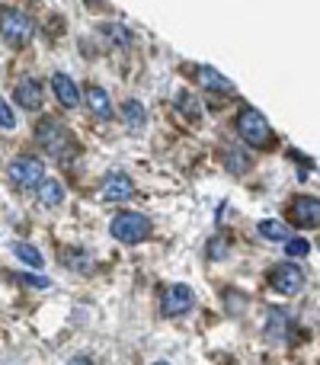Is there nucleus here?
Segmentation results:
<instances>
[{
    "mask_svg": "<svg viewBox=\"0 0 320 365\" xmlns=\"http://www.w3.org/2000/svg\"><path fill=\"white\" fill-rule=\"evenodd\" d=\"M0 125H4V128H16V115L10 113V106H6V103H0Z\"/></svg>",
    "mask_w": 320,
    "mask_h": 365,
    "instance_id": "4be33fe9",
    "label": "nucleus"
},
{
    "mask_svg": "<svg viewBox=\"0 0 320 365\" xmlns=\"http://www.w3.org/2000/svg\"><path fill=\"white\" fill-rule=\"evenodd\" d=\"M87 106L96 119H103V122L113 119V100H109V93L103 87H87Z\"/></svg>",
    "mask_w": 320,
    "mask_h": 365,
    "instance_id": "f8f14e48",
    "label": "nucleus"
},
{
    "mask_svg": "<svg viewBox=\"0 0 320 365\" xmlns=\"http://www.w3.org/2000/svg\"><path fill=\"white\" fill-rule=\"evenodd\" d=\"M38 202H42L45 208H55L64 202V186L58 180H42L38 182Z\"/></svg>",
    "mask_w": 320,
    "mask_h": 365,
    "instance_id": "2eb2a0df",
    "label": "nucleus"
},
{
    "mask_svg": "<svg viewBox=\"0 0 320 365\" xmlns=\"http://www.w3.org/2000/svg\"><path fill=\"white\" fill-rule=\"evenodd\" d=\"M36 141L42 145L45 154H51V158L61 160V164H71V158H74V151H77L74 135H71L58 119H42L38 122L36 125Z\"/></svg>",
    "mask_w": 320,
    "mask_h": 365,
    "instance_id": "f257e3e1",
    "label": "nucleus"
},
{
    "mask_svg": "<svg viewBox=\"0 0 320 365\" xmlns=\"http://www.w3.org/2000/svg\"><path fill=\"white\" fill-rule=\"evenodd\" d=\"M224 160H227V170H231V173H247V170H250V158H247V154H240V151H234V148L224 154Z\"/></svg>",
    "mask_w": 320,
    "mask_h": 365,
    "instance_id": "6ab92c4d",
    "label": "nucleus"
},
{
    "mask_svg": "<svg viewBox=\"0 0 320 365\" xmlns=\"http://www.w3.org/2000/svg\"><path fill=\"white\" fill-rule=\"evenodd\" d=\"M237 135L247 141L250 148H259V151H266V148H272V141H276V135H272V125L266 122L263 113H257L253 106H244L237 115Z\"/></svg>",
    "mask_w": 320,
    "mask_h": 365,
    "instance_id": "7ed1b4c3",
    "label": "nucleus"
},
{
    "mask_svg": "<svg viewBox=\"0 0 320 365\" xmlns=\"http://www.w3.org/2000/svg\"><path fill=\"white\" fill-rule=\"evenodd\" d=\"M192 304H195V295L189 285H170L160 298V314L180 317V314H186V311H192Z\"/></svg>",
    "mask_w": 320,
    "mask_h": 365,
    "instance_id": "0eeeda50",
    "label": "nucleus"
},
{
    "mask_svg": "<svg viewBox=\"0 0 320 365\" xmlns=\"http://www.w3.org/2000/svg\"><path fill=\"white\" fill-rule=\"evenodd\" d=\"M132 192H135V186L125 173H109L103 180V202H125Z\"/></svg>",
    "mask_w": 320,
    "mask_h": 365,
    "instance_id": "9d476101",
    "label": "nucleus"
},
{
    "mask_svg": "<svg viewBox=\"0 0 320 365\" xmlns=\"http://www.w3.org/2000/svg\"><path fill=\"white\" fill-rule=\"evenodd\" d=\"M13 253H16V257L23 259L26 266H32V269H42V253H38L32 244H23V240H19V244H13Z\"/></svg>",
    "mask_w": 320,
    "mask_h": 365,
    "instance_id": "f3484780",
    "label": "nucleus"
},
{
    "mask_svg": "<svg viewBox=\"0 0 320 365\" xmlns=\"http://www.w3.org/2000/svg\"><path fill=\"white\" fill-rule=\"evenodd\" d=\"M269 285H272V292H279V295H298V292L304 289V272H301V266H295V263H279V266H272Z\"/></svg>",
    "mask_w": 320,
    "mask_h": 365,
    "instance_id": "423d86ee",
    "label": "nucleus"
},
{
    "mask_svg": "<svg viewBox=\"0 0 320 365\" xmlns=\"http://www.w3.org/2000/svg\"><path fill=\"white\" fill-rule=\"evenodd\" d=\"M51 90H55L58 103L68 109H74L77 103H81V87H77L68 74H51Z\"/></svg>",
    "mask_w": 320,
    "mask_h": 365,
    "instance_id": "9b49d317",
    "label": "nucleus"
},
{
    "mask_svg": "<svg viewBox=\"0 0 320 365\" xmlns=\"http://www.w3.org/2000/svg\"><path fill=\"white\" fill-rule=\"evenodd\" d=\"M285 253H289V257H308L311 244L308 240H301V237H289L285 240Z\"/></svg>",
    "mask_w": 320,
    "mask_h": 365,
    "instance_id": "412c9836",
    "label": "nucleus"
},
{
    "mask_svg": "<svg viewBox=\"0 0 320 365\" xmlns=\"http://www.w3.org/2000/svg\"><path fill=\"white\" fill-rule=\"evenodd\" d=\"M176 109H182L189 119H199V103H195V96H189V93L176 96Z\"/></svg>",
    "mask_w": 320,
    "mask_h": 365,
    "instance_id": "aec40b11",
    "label": "nucleus"
},
{
    "mask_svg": "<svg viewBox=\"0 0 320 365\" xmlns=\"http://www.w3.org/2000/svg\"><path fill=\"white\" fill-rule=\"evenodd\" d=\"M45 180V164L36 154H19L10 164V182L16 189H38V182Z\"/></svg>",
    "mask_w": 320,
    "mask_h": 365,
    "instance_id": "39448f33",
    "label": "nucleus"
},
{
    "mask_svg": "<svg viewBox=\"0 0 320 365\" xmlns=\"http://www.w3.org/2000/svg\"><path fill=\"white\" fill-rule=\"evenodd\" d=\"M32 32H36V23H32L29 13L19 10V6H0V36L6 45L23 48V45H29Z\"/></svg>",
    "mask_w": 320,
    "mask_h": 365,
    "instance_id": "f03ea898",
    "label": "nucleus"
},
{
    "mask_svg": "<svg viewBox=\"0 0 320 365\" xmlns=\"http://www.w3.org/2000/svg\"><path fill=\"white\" fill-rule=\"evenodd\" d=\"M68 365H93V362H90V359H87V356H74V359H71Z\"/></svg>",
    "mask_w": 320,
    "mask_h": 365,
    "instance_id": "393cba45",
    "label": "nucleus"
},
{
    "mask_svg": "<svg viewBox=\"0 0 320 365\" xmlns=\"http://www.w3.org/2000/svg\"><path fill=\"white\" fill-rule=\"evenodd\" d=\"M285 334H289V314L285 311H272L269 314V330H266V336H269L272 343H282Z\"/></svg>",
    "mask_w": 320,
    "mask_h": 365,
    "instance_id": "dca6fc26",
    "label": "nucleus"
},
{
    "mask_svg": "<svg viewBox=\"0 0 320 365\" xmlns=\"http://www.w3.org/2000/svg\"><path fill=\"white\" fill-rule=\"evenodd\" d=\"M257 231H259V237L272 240V244H285V240L291 237V227L285 225V221H276V218H266V221H259V225H257Z\"/></svg>",
    "mask_w": 320,
    "mask_h": 365,
    "instance_id": "4468645a",
    "label": "nucleus"
},
{
    "mask_svg": "<svg viewBox=\"0 0 320 365\" xmlns=\"http://www.w3.org/2000/svg\"><path fill=\"white\" fill-rule=\"evenodd\" d=\"M109 231H113V237L122 240V244H145V240L151 237L154 225H151V218L141 212H122L113 218Z\"/></svg>",
    "mask_w": 320,
    "mask_h": 365,
    "instance_id": "20e7f679",
    "label": "nucleus"
},
{
    "mask_svg": "<svg viewBox=\"0 0 320 365\" xmlns=\"http://www.w3.org/2000/svg\"><path fill=\"white\" fill-rule=\"evenodd\" d=\"M122 113H125V125L128 128H141V125H145V106H141L138 100H128L125 106H122Z\"/></svg>",
    "mask_w": 320,
    "mask_h": 365,
    "instance_id": "a211bd4d",
    "label": "nucleus"
},
{
    "mask_svg": "<svg viewBox=\"0 0 320 365\" xmlns=\"http://www.w3.org/2000/svg\"><path fill=\"white\" fill-rule=\"evenodd\" d=\"M16 103L23 109H42L45 87L36 81V77H26V81H19V87H16Z\"/></svg>",
    "mask_w": 320,
    "mask_h": 365,
    "instance_id": "1a4fd4ad",
    "label": "nucleus"
},
{
    "mask_svg": "<svg viewBox=\"0 0 320 365\" xmlns=\"http://www.w3.org/2000/svg\"><path fill=\"white\" fill-rule=\"evenodd\" d=\"M23 282H29V285H38V289H45V285H48V279H38V276H23Z\"/></svg>",
    "mask_w": 320,
    "mask_h": 365,
    "instance_id": "5701e85b",
    "label": "nucleus"
},
{
    "mask_svg": "<svg viewBox=\"0 0 320 365\" xmlns=\"http://www.w3.org/2000/svg\"><path fill=\"white\" fill-rule=\"evenodd\" d=\"M317 215H320L317 195H295V199H291V205H289L291 225H298V227H317V221H320Z\"/></svg>",
    "mask_w": 320,
    "mask_h": 365,
    "instance_id": "6e6552de",
    "label": "nucleus"
},
{
    "mask_svg": "<svg viewBox=\"0 0 320 365\" xmlns=\"http://www.w3.org/2000/svg\"><path fill=\"white\" fill-rule=\"evenodd\" d=\"M224 253V244H221V237H215V244H212V257H221Z\"/></svg>",
    "mask_w": 320,
    "mask_h": 365,
    "instance_id": "b1692460",
    "label": "nucleus"
},
{
    "mask_svg": "<svg viewBox=\"0 0 320 365\" xmlns=\"http://www.w3.org/2000/svg\"><path fill=\"white\" fill-rule=\"evenodd\" d=\"M195 77H199V83L205 90H212V93H234V83L227 81V77H221L215 68H199Z\"/></svg>",
    "mask_w": 320,
    "mask_h": 365,
    "instance_id": "ddd939ff",
    "label": "nucleus"
},
{
    "mask_svg": "<svg viewBox=\"0 0 320 365\" xmlns=\"http://www.w3.org/2000/svg\"><path fill=\"white\" fill-rule=\"evenodd\" d=\"M154 365H170V362H154Z\"/></svg>",
    "mask_w": 320,
    "mask_h": 365,
    "instance_id": "a878e982",
    "label": "nucleus"
}]
</instances>
